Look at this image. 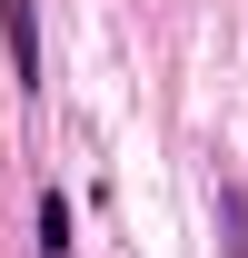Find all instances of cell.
<instances>
[{
    "label": "cell",
    "instance_id": "cell-1",
    "mask_svg": "<svg viewBox=\"0 0 248 258\" xmlns=\"http://www.w3.org/2000/svg\"><path fill=\"white\" fill-rule=\"evenodd\" d=\"M0 40H10L20 90H40V0H0Z\"/></svg>",
    "mask_w": 248,
    "mask_h": 258
},
{
    "label": "cell",
    "instance_id": "cell-2",
    "mask_svg": "<svg viewBox=\"0 0 248 258\" xmlns=\"http://www.w3.org/2000/svg\"><path fill=\"white\" fill-rule=\"evenodd\" d=\"M40 258H70V199L60 189L40 199Z\"/></svg>",
    "mask_w": 248,
    "mask_h": 258
},
{
    "label": "cell",
    "instance_id": "cell-3",
    "mask_svg": "<svg viewBox=\"0 0 248 258\" xmlns=\"http://www.w3.org/2000/svg\"><path fill=\"white\" fill-rule=\"evenodd\" d=\"M218 238H228V258H248V189H218Z\"/></svg>",
    "mask_w": 248,
    "mask_h": 258
}]
</instances>
